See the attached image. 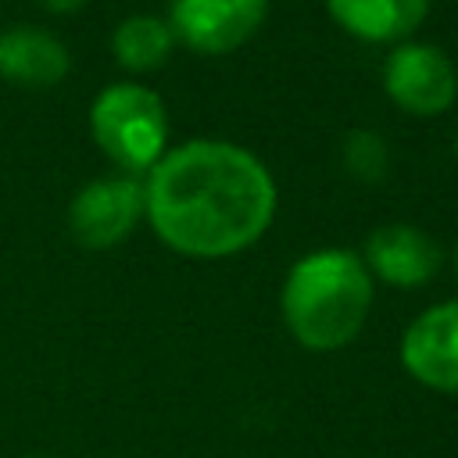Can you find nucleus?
<instances>
[{
  "instance_id": "1a4fd4ad",
  "label": "nucleus",
  "mask_w": 458,
  "mask_h": 458,
  "mask_svg": "<svg viewBox=\"0 0 458 458\" xmlns=\"http://www.w3.org/2000/svg\"><path fill=\"white\" fill-rule=\"evenodd\" d=\"M72 68L68 47L39 25H14L0 32V75L25 89L57 86Z\"/></svg>"
},
{
  "instance_id": "20e7f679",
  "label": "nucleus",
  "mask_w": 458,
  "mask_h": 458,
  "mask_svg": "<svg viewBox=\"0 0 458 458\" xmlns=\"http://www.w3.org/2000/svg\"><path fill=\"white\" fill-rule=\"evenodd\" d=\"M386 97L419 118L444 114L458 97V72L451 57L433 43H401L383 68Z\"/></svg>"
},
{
  "instance_id": "f03ea898",
  "label": "nucleus",
  "mask_w": 458,
  "mask_h": 458,
  "mask_svg": "<svg viewBox=\"0 0 458 458\" xmlns=\"http://www.w3.org/2000/svg\"><path fill=\"white\" fill-rule=\"evenodd\" d=\"M372 308V276L347 247H322L297 258L283 279L279 311L290 336L315 354L358 340Z\"/></svg>"
},
{
  "instance_id": "0eeeda50",
  "label": "nucleus",
  "mask_w": 458,
  "mask_h": 458,
  "mask_svg": "<svg viewBox=\"0 0 458 458\" xmlns=\"http://www.w3.org/2000/svg\"><path fill=\"white\" fill-rule=\"evenodd\" d=\"M140 218H143V182L136 175L97 179L82 186L68 208V229L89 250L122 243Z\"/></svg>"
},
{
  "instance_id": "423d86ee",
  "label": "nucleus",
  "mask_w": 458,
  "mask_h": 458,
  "mask_svg": "<svg viewBox=\"0 0 458 458\" xmlns=\"http://www.w3.org/2000/svg\"><path fill=\"white\" fill-rule=\"evenodd\" d=\"M401 369L433 394H458V297L415 315L401 333Z\"/></svg>"
},
{
  "instance_id": "9b49d317",
  "label": "nucleus",
  "mask_w": 458,
  "mask_h": 458,
  "mask_svg": "<svg viewBox=\"0 0 458 458\" xmlns=\"http://www.w3.org/2000/svg\"><path fill=\"white\" fill-rule=\"evenodd\" d=\"M175 47V36L168 29V21L154 18V14H132L125 21H118L114 36H111V50L114 61L129 72H154L168 61Z\"/></svg>"
},
{
  "instance_id": "6e6552de",
  "label": "nucleus",
  "mask_w": 458,
  "mask_h": 458,
  "mask_svg": "<svg viewBox=\"0 0 458 458\" xmlns=\"http://www.w3.org/2000/svg\"><path fill=\"white\" fill-rule=\"evenodd\" d=\"M440 258H444L440 247L419 225H404V222L379 225L365 240V254H361L369 276L397 290L426 286L440 272Z\"/></svg>"
},
{
  "instance_id": "f8f14e48",
  "label": "nucleus",
  "mask_w": 458,
  "mask_h": 458,
  "mask_svg": "<svg viewBox=\"0 0 458 458\" xmlns=\"http://www.w3.org/2000/svg\"><path fill=\"white\" fill-rule=\"evenodd\" d=\"M344 157H347V168L361 179H379V172L386 165V150L376 132H351Z\"/></svg>"
},
{
  "instance_id": "4468645a",
  "label": "nucleus",
  "mask_w": 458,
  "mask_h": 458,
  "mask_svg": "<svg viewBox=\"0 0 458 458\" xmlns=\"http://www.w3.org/2000/svg\"><path fill=\"white\" fill-rule=\"evenodd\" d=\"M454 272H458V243H454Z\"/></svg>"
},
{
  "instance_id": "ddd939ff",
  "label": "nucleus",
  "mask_w": 458,
  "mask_h": 458,
  "mask_svg": "<svg viewBox=\"0 0 458 458\" xmlns=\"http://www.w3.org/2000/svg\"><path fill=\"white\" fill-rule=\"evenodd\" d=\"M89 0H43V7L47 11H57V14H68V11H79V7H86Z\"/></svg>"
},
{
  "instance_id": "9d476101",
  "label": "nucleus",
  "mask_w": 458,
  "mask_h": 458,
  "mask_svg": "<svg viewBox=\"0 0 458 458\" xmlns=\"http://www.w3.org/2000/svg\"><path fill=\"white\" fill-rule=\"evenodd\" d=\"M326 11L365 43H397L422 25L429 0H326Z\"/></svg>"
},
{
  "instance_id": "2eb2a0df",
  "label": "nucleus",
  "mask_w": 458,
  "mask_h": 458,
  "mask_svg": "<svg viewBox=\"0 0 458 458\" xmlns=\"http://www.w3.org/2000/svg\"><path fill=\"white\" fill-rule=\"evenodd\" d=\"M29 458H57V454H29Z\"/></svg>"
},
{
  "instance_id": "f257e3e1",
  "label": "nucleus",
  "mask_w": 458,
  "mask_h": 458,
  "mask_svg": "<svg viewBox=\"0 0 458 458\" xmlns=\"http://www.w3.org/2000/svg\"><path fill=\"white\" fill-rule=\"evenodd\" d=\"M276 182L243 147L190 140L147 172L143 218L165 247L186 258H229L265 236Z\"/></svg>"
},
{
  "instance_id": "7ed1b4c3",
  "label": "nucleus",
  "mask_w": 458,
  "mask_h": 458,
  "mask_svg": "<svg viewBox=\"0 0 458 458\" xmlns=\"http://www.w3.org/2000/svg\"><path fill=\"white\" fill-rule=\"evenodd\" d=\"M89 132L122 172H150L168 143L165 100L140 82H111L89 104Z\"/></svg>"
},
{
  "instance_id": "39448f33",
  "label": "nucleus",
  "mask_w": 458,
  "mask_h": 458,
  "mask_svg": "<svg viewBox=\"0 0 458 458\" xmlns=\"http://www.w3.org/2000/svg\"><path fill=\"white\" fill-rule=\"evenodd\" d=\"M268 18V0H172L168 29L197 54H233Z\"/></svg>"
}]
</instances>
